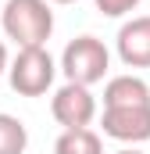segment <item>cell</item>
<instances>
[{"mask_svg":"<svg viewBox=\"0 0 150 154\" xmlns=\"http://www.w3.org/2000/svg\"><path fill=\"white\" fill-rule=\"evenodd\" d=\"M7 61H11V54H7V47L0 39V75H7Z\"/></svg>","mask_w":150,"mask_h":154,"instance_id":"8fae6325","label":"cell"},{"mask_svg":"<svg viewBox=\"0 0 150 154\" xmlns=\"http://www.w3.org/2000/svg\"><path fill=\"white\" fill-rule=\"evenodd\" d=\"M64 82H79V86H97L111 72V50L104 47V39L97 36H75L64 50H61V65Z\"/></svg>","mask_w":150,"mask_h":154,"instance_id":"3957f363","label":"cell"},{"mask_svg":"<svg viewBox=\"0 0 150 154\" xmlns=\"http://www.w3.org/2000/svg\"><path fill=\"white\" fill-rule=\"evenodd\" d=\"M29 147V129L18 115L0 111V154H25Z\"/></svg>","mask_w":150,"mask_h":154,"instance_id":"9c48e42d","label":"cell"},{"mask_svg":"<svg viewBox=\"0 0 150 154\" xmlns=\"http://www.w3.org/2000/svg\"><path fill=\"white\" fill-rule=\"evenodd\" d=\"M114 154H147V151H140V147H122V151H114Z\"/></svg>","mask_w":150,"mask_h":154,"instance_id":"7c38bea8","label":"cell"},{"mask_svg":"<svg viewBox=\"0 0 150 154\" xmlns=\"http://www.w3.org/2000/svg\"><path fill=\"white\" fill-rule=\"evenodd\" d=\"M140 4H143V0H97V11H100L104 18H125V14H132Z\"/></svg>","mask_w":150,"mask_h":154,"instance_id":"30bf717a","label":"cell"},{"mask_svg":"<svg viewBox=\"0 0 150 154\" xmlns=\"http://www.w3.org/2000/svg\"><path fill=\"white\" fill-rule=\"evenodd\" d=\"M104 108H150V86L143 75H111L104 86Z\"/></svg>","mask_w":150,"mask_h":154,"instance_id":"52a82bcc","label":"cell"},{"mask_svg":"<svg viewBox=\"0 0 150 154\" xmlns=\"http://www.w3.org/2000/svg\"><path fill=\"white\" fill-rule=\"evenodd\" d=\"M114 50L125 68H150V14H132L122 22Z\"/></svg>","mask_w":150,"mask_h":154,"instance_id":"8992f818","label":"cell"},{"mask_svg":"<svg viewBox=\"0 0 150 154\" xmlns=\"http://www.w3.org/2000/svg\"><path fill=\"white\" fill-rule=\"evenodd\" d=\"M100 129L125 147H140L150 140V108H104Z\"/></svg>","mask_w":150,"mask_h":154,"instance_id":"5b68a950","label":"cell"},{"mask_svg":"<svg viewBox=\"0 0 150 154\" xmlns=\"http://www.w3.org/2000/svg\"><path fill=\"white\" fill-rule=\"evenodd\" d=\"M50 115H54V122L61 129H86L97 118V97L89 93V86L64 82L50 97Z\"/></svg>","mask_w":150,"mask_h":154,"instance_id":"277c9868","label":"cell"},{"mask_svg":"<svg viewBox=\"0 0 150 154\" xmlns=\"http://www.w3.org/2000/svg\"><path fill=\"white\" fill-rule=\"evenodd\" d=\"M0 29L14 47H46L54 36V11L46 0H7L0 11Z\"/></svg>","mask_w":150,"mask_h":154,"instance_id":"6da1fadb","label":"cell"},{"mask_svg":"<svg viewBox=\"0 0 150 154\" xmlns=\"http://www.w3.org/2000/svg\"><path fill=\"white\" fill-rule=\"evenodd\" d=\"M46 4H75V0H46Z\"/></svg>","mask_w":150,"mask_h":154,"instance_id":"4fadbf2b","label":"cell"},{"mask_svg":"<svg viewBox=\"0 0 150 154\" xmlns=\"http://www.w3.org/2000/svg\"><path fill=\"white\" fill-rule=\"evenodd\" d=\"M54 154H104L100 133L97 129H61V136L54 140Z\"/></svg>","mask_w":150,"mask_h":154,"instance_id":"ba28073f","label":"cell"},{"mask_svg":"<svg viewBox=\"0 0 150 154\" xmlns=\"http://www.w3.org/2000/svg\"><path fill=\"white\" fill-rule=\"evenodd\" d=\"M57 79V61L46 47H18L7 61V82L18 97H43Z\"/></svg>","mask_w":150,"mask_h":154,"instance_id":"7a4b0ae2","label":"cell"}]
</instances>
